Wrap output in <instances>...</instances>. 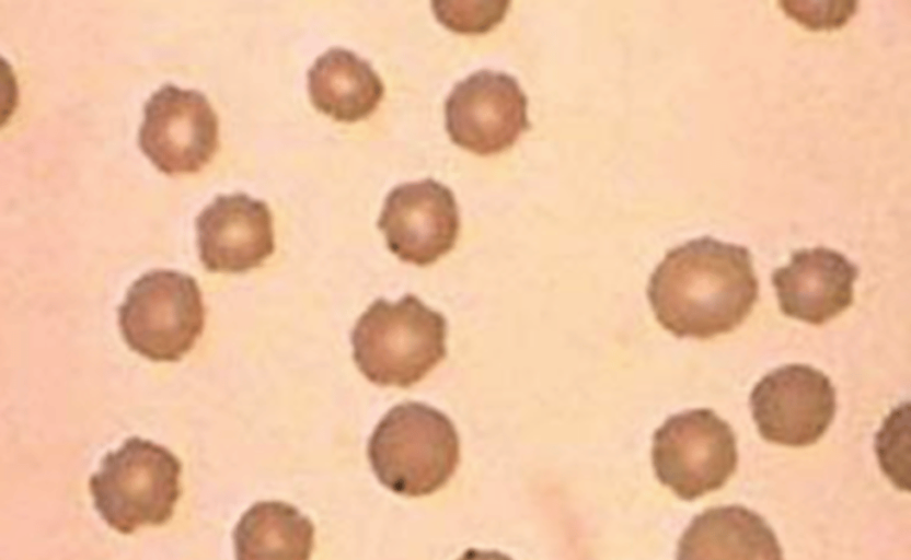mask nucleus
<instances>
[{
  "label": "nucleus",
  "mask_w": 911,
  "mask_h": 560,
  "mask_svg": "<svg viewBox=\"0 0 911 560\" xmlns=\"http://www.w3.org/2000/svg\"><path fill=\"white\" fill-rule=\"evenodd\" d=\"M857 275L844 255L816 247L793 253L791 262L773 272L772 283L785 315L821 325L852 304Z\"/></svg>",
  "instance_id": "nucleus-12"
},
{
  "label": "nucleus",
  "mask_w": 911,
  "mask_h": 560,
  "mask_svg": "<svg viewBox=\"0 0 911 560\" xmlns=\"http://www.w3.org/2000/svg\"><path fill=\"white\" fill-rule=\"evenodd\" d=\"M368 458L378 480L406 497L428 495L453 476L460 440L453 422L422 402L393 407L368 442Z\"/></svg>",
  "instance_id": "nucleus-3"
},
{
  "label": "nucleus",
  "mask_w": 911,
  "mask_h": 560,
  "mask_svg": "<svg viewBox=\"0 0 911 560\" xmlns=\"http://www.w3.org/2000/svg\"><path fill=\"white\" fill-rule=\"evenodd\" d=\"M651 460L664 486L683 500H694L722 488L735 472L736 438L713 410L683 411L655 431Z\"/></svg>",
  "instance_id": "nucleus-6"
},
{
  "label": "nucleus",
  "mask_w": 911,
  "mask_h": 560,
  "mask_svg": "<svg viewBox=\"0 0 911 560\" xmlns=\"http://www.w3.org/2000/svg\"><path fill=\"white\" fill-rule=\"evenodd\" d=\"M377 225L401 260L427 266L454 247L460 215L453 192L426 178L395 186L385 197Z\"/></svg>",
  "instance_id": "nucleus-10"
},
{
  "label": "nucleus",
  "mask_w": 911,
  "mask_h": 560,
  "mask_svg": "<svg viewBox=\"0 0 911 560\" xmlns=\"http://www.w3.org/2000/svg\"><path fill=\"white\" fill-rule=\"evenodd\" d=\"M447 320L413 294L376 300L351 331L359 371L379 386L410 387L446 358Z\"/></svg>",
  "instance_id": "nucleus-2"
},
{
  "label": "nucleus",
  "mask_w": 911,
  "mask_h": 560,
  "mask_svg": "<svg viewBox=\"0 0 911 560\" xmlns=\"http://www.w3.org/2000/svg\"><path fill=\"white\" fill-rule=\"evenodd\" d=\"M141 151L168 175L196 173L218 148V118L206 96L165 84L143 107Z\"/></svg>",
  "instance_id": "nucleus-7"
},
{
  "label": "nucleus",
  "mask_w": 911,
  "mask_h": 560,
  "mask_svg": "<svg viewBox=\"0 0 911 560\" xmlns=\"http://www.w3.org/2000/svg\"><path fill=\"white\" fill-rule=\"evenodd\" d=\"M195 226L199 259L211 272H245L275 249L267 203L243 192L216 197L198 214Z\"/></svg>",
  "instance_id": "nucleus-11"
},
{
  "label": "nucleus",
  "mask_w": 911,
  "mask_h": 560,
  "mask_svg": "<svg viewBox=\"0 0 911 560\" xmlns=\"http://www.w3.org/2000/svg\"><path fill=\"white\" fill-rule=\"evenodd\" d=\"M750 407L764 440L802 447L816 443L832 422L835 390L828 376L809 365H784L756 384Z\"/></svg>",
  "instance_id": "nucleus-9"
},
{
  "label": "nucleus",
  "mask_w": 911,
  "mask_h": 560,
  "mask_svg": "<svg viewBox=\"0 0 911 560\" xmlns=\"http://www.w3.org/2000/svg\"><path fill=\"white\" fill-rule=\"evenodd\" d=\"M646 294L666 330L705 339L743 322L758 300L759 283L748 248L704 236L669 250Z\"/></svg>",
  "instance_id": "nucleus-1"
},
{
  "label": "nucleus",
  "mask_w": 911,
  "mask_h": 560,
  "mask_svg": "<svg viewBox=\"0 0 911 560\" xmlns=\"http://www.w3.org/2000/svg\"><path fill=\"white\" fill-rule=\"evenodd\" d=\"M307 77L313 106L339 121L368 117L384 93V85L371 65L345 48L334 47L319 56Z\"/></svg>",
  "instance_id": "nucleus-14"
},
{
  "label": "nucleus",
  "mask_w": 911,
  "mask_h": 560,
  "mask_svg": "<svg viewBox=\"0 0 911 560\" xmlns=\"http://www.w3.org/2000/svg\"><path fill=\"white\" fill-rule=\"evenodd\" d=\"M528 100L516 78L480 70L458 82L445 102L447 132L478 155L510 148L529 128Z\"/></svg>",
  "instance_id": "nucleus-8"
},
{
  "label": "nucleus",
  "mask_w": 911,
  "mask_h": 560,
  "mask_svg": "<svg viewBox=\"0 0 911 560\" xmlns=\"http://www.w3.org/2000/svg\"><path fill=\"white\" fill-rule=\"evenodd\" d=\"M458 560H512L510 557L498 551H482L474 548L468 549Z\"/></svg>",
  "instance_id": "nucleus-17"
},
{
  "label": "nucleus",
  "mask_w": 911,
  "mask_h": 560,
  "mask_svg": "<svg viewBox=\"0 0 911 560\" xmlns=\"http://www.w3.org/2000/svg\"><path fill=\"white\" fill-rule=\"evenodd\" d=\"M510 5L503 0L431 1L433 13L446 28L460 34H483L500 23Z\"/></svg>",
  "instance_id": "nucleus-16"
},
{
  "label": "nucleus",
  "mask_w": 911,
  "mask_h": 560,
  "mask_svg": "<svg viewBox=\"0 0 911 560\" xmlns=\"http://www.w3.org/2000/svg\"><path fill=\"white\" fill-rule=\"evenodd\" d=\"M204 324L205 307L196 280L174 270L142 275L118 308L124 340L152 361H178L193 348Z\"/></svg>",
  "instance_id": "nucleus-5"
},
{
  "label": "nucleus",
  "mask_w": 911,
  "mask_h": 560,
  "mask_svg": "<svg viewBox=\"0 0 911 560\" xmlns=\"http://www.w3.org/2000/svg\"><path fill=\"white\" fill-rule=\"evenodd\" d=\"M677 560H784L777 538L756 512L741 505L705 510L678 544Z\"/></svg>",
  "instance_id": "nucleus-13"
},
{
  "label": "nucleus",
  "mask_w": 911,
  "mask_h": 560,
  "mask_svg": "<svg viewBox=\"0 0 911 560\" xmlns=\"http://www.w3.org/2000/svg\"><path fill=\"white\" fill-rule=\"evenodd\" d=\"M182 464L162 445L132 436L108 452L90 477L93 504L106 524L122 534L162 525L181 495Z\"/></svg>",
  "instance_id": "nucleus-4"
},
{
  "label": "nucleus",
  "mask_w": 911,
  "mask_h": 560,
  "mask_svg": "<svg viewBox=\"0 0 911 560\" xmlns=\"http://www.w3.org/2000/svg\"><path fill=\"white\" fill-rule=\"evenodd\" d=\"M233 544L237 560H310L314 526L288 503L257 502L238 522Z\"/></svg>",
  "instance_id": "nucleus-15"
}]
</instances>
